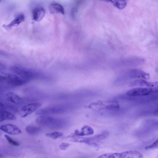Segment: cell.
<instances>
[{
	"mask_svg": "<svg viewBox=\"0 0 158 158\" xmlns=\"http://www.w3.org/2000/svg\"><path fill=\"white\" fill-rule=\"evenodd\" d=\"M35 122L39 125L55 128L63 127L66 123L63 118L48 115L39 116L35 119Z\"/></svg>",
	"mask_w": 158,
	"mask_h": 158,
	"instance_id": "cell-1",
	"label": "cell"
},
{
	"mask_svg": "<svg viewBox=\"0 0 158 158\" xmlns=\"http://www.w3.org/2000/svg\"><path fill=\"white\" fill-rule=\"evenodd\" d=\"M13 74L29 82L37 78L39 74L35 70L19 65H14L10 68Z\"/></svg>",
	"mask_w": 158,
	"mask_h": 158,
	"instance_id": "cell-2",
	"label": "cell"
},
{
	"mask_svg": "<svg viewBox=\"0 0 158 158\" xmlns=\"http://www.w3.org/2000/svg\"><path fill=\"white\" fill-rule=\"evenodd\" d=\"M88 108L96 111H100L105 109H117L119 108V106L118 102L115 101H99L90 103Z\"/></svg>",
	"mask_w": 158,
	"mask_h": 158,
	"instance_id": "cell-3",
	"label": "cell"
},
{
	"mask_svg": "<svg viewBox=\"0 0 158 158\" xmlns=\"http://www.w3.org/2000/svg\"><path fill=\"white\" fill-rule=\"evenodd\" d=\"M143 155L139 151L131 150L121 153H108L100 155L98 158H143Z\"/></svg>",
	"mask_w": 158,
	"mask_h": 158,
	"instance_id": "cell-4",
	"label": "cell"
},
{
	"mask_svg": "<svg viewBox=\"0 0 158 158\" xmlns=\"http://www.w3.org/2000/svg\"><path fill=\"white\" fill-rule=\"evenodd\" d=\"M158 88L154 87L136 88L127 91L126 94L130 96H147L158 92Z\"/></svg>",
	"mask_w": 158,
	"mask_h": 158,
	"instance_id": "cell-5",
	"label": "cell"
},
{
	"mask_svg": "<svg viewBox=\"0 0 158 158\" xmlns=\"http://www.w3.org/2000/svg\"><path fill=\"white\" fill-rule=\"evenodd\" d=\"M67 107L64 105H58L45 108L37 110L35 114L37 115H48L50 114L63 113L66 111Z\"/></svg>",
	"mask_w": 158,
	"mask_h": 158,
	"instance_id": "cell-6",
	"label": "cell"
},
{
	"mask_svg": "<svg viewBox=\"0 0 158 158\" xmlns=\"http://www.w3.org/2000/svg\"><path fill=\"white\" fill-rule=\"evenodd\" d=\"M41 106V104L39 103L27 104L23 106L19 110L18 114L21 117H25L36 111Z\"/></svg>",
	"mask_w": 158,
	"mask_h": 158,
	"instance_id": "cell-7",
	"label": "cell"
},
{
	"mask_svg": "<svg viewBox=\"0 0 158 158\" xmlns=\"http://www.w3.org/2000/svg\"><path fill=\"white\" fill-rule=\"evenodd\" d=\"M6 77H7L8 84L12 85L19 86L29 82L14 74L7 73Z\"/></svg>",
	"mask_w": 158,
	"mask_h": 158,
	"instance_id": "cell-8",
	"label": "cell"
},
{
	"mask_svg": "<svg viewBox=\"0 0 158 158\" xmlns=\"http://www.w3.org/2000/svg\"><path fill=\"white\" fill-rule=\"evenodd\" d=\"M0 129L11 135H16L21 133L20 129L12 124H8L0 126Z\"/></svg>",
	"mask_w": 158,
	"mask_h": 158,
	"instance_id": "cell-9",
	"label": "cell"
},
{
	"mask_svg": "<svg viewBox=\"0 0 158 158\" xmlns=\"http://www.w3.org/2000/svg\"><path fill=\"white\" fill-rule=\"evenodd\" d=\"M46 11L44 8L41 6H37L32 11L33 19L37 22L41 21L44 16Z\"/></svg>",
	"mask_w": 158,
	"mask_h": 158,
	"instance_id": "cell-10",
	"label": "cell"
},
{
	"mask_svg": "<svg viewBox=\"0 0 158 158\" xmlns=\"http://www.w3.org/2000/svg\"><path fill=\"white\" fill-rule=\"evenodd\" d=\"M25 16L23 13L18 14L15 18L9 23L4 25L3 27L6 29H9L13 27L17 26L24 21L25 19Z\"/></svg>",
	"mask_w": 158,
	"mask_h": 158,
	"instance_id": "cell-11",
	"label": "cell"
},
{
	"mask_svg": "<svg viewBox=\"0 0 158 158\" xmlns=\"http://www.w3.org/2000/svg\"><path fill=\"white\" fill-rule=\"evenodd\" d=\"M158 82H150L142 79H139L135 80L131 82L130 85L131 86H146L149 87H154L157 85Z\"/></svg>",
	"mask_w": 158,
	"mask_h": 158,
	"instance_id": "cell-12",
	"label": "cell"
},
{
	"mask_svg": "<svg viewBox=\"0 0 158 158\" xmlns=\"http://www.w3.org/2000/svg\"><path fill=\"white\" fill-rule=\"evenodd\" d=\"M50 13L51 14H60L64 15L65 14L64 9L61 4L54 3L51 4L49 7Z\"/></svg>",
	"mask_w": 158,
	"mask_h": 158,
	"instance_id": "cell-13",
	"label": "cell"
},
{
	"mask_svg": "<svg viewBox=\"0 0 158 158\" xmlns=\"http://www.w3.org/2000/svg\"><path fill=\"white\" fill-rule=\"evenodd\" d=\"M128 74L130 77H133L143 78L145 79L149 78L148 74L139 69H133L128 72Z\"/></svg>",
	"mask_w": 158,
	"mask_h": 158,
	"instance_id": "cell-14",
	"label": "cell"
},
{
	"mask_svg": "<svg viewBox=\"0 0 158 158\" xmlns=\"http://www.w3.org/2000/svg\"><path fill=\"white\" fill-rule=\"evenodd\" d=\"M94 133V131L93 129L88 126H85L81 128L80 131L76 130L74 132V134L76 135L81 137L91 135Z\"/></svg>",
	"mask_w": 158,
	"mask_h": 158,
	"instance_id": "cell-15",
	"label": "cell"
},
{
	"mask_svg": "<svg viewBox=\"0 0 158 158\" xmlns=\"http://www.w3.org/2000/svg\"><path fill=\"white\" fill-rule=\"evenodd\" d=\"M5 97L8 101L14 104L21 103L23 101V98L13 92H8L6 93Z\"/></svg>",
	"mask_w": 158,
	"mask_h": 158,
	"instance_id": "cell-16",
	"label": "cell"
},
{
	"mask_svg": "<svg viewBox=\"0 0 158 158\" xmlns=\"http://www.w3.org/2000/svg\"><path fill=\"white\" fill-rule=\"evenodd\" d=\"M67 138L70 140L74 142L84 143L86 144L89 142V138L82 137L76 135L74 133H72L67 137Z\"/></svg>",
	"mask_w": 158,
	"mask_h": 158,
	"instance_id": "cell-17",
	"label": "cell"
},
{
	"mask_svg": "<svg viewBox=\"0 0 158 158\" xmlns=\"http://www.w3.org/2000/svg\"><path fill=\"white\" fill-rule=\"evenodd\" d=\"M16 119L15 116L11 113L5 110L0 111V122L6 120H13Z\"/></svg>",
	"mask_w": 158,
	"mask_h": 158,
	"instance_id": "cell-18",
	"label": "cell"
},
{
	"mask_svg": "<svg viewBox=\"0 0 158 158\" xmlns=\"http://www.w3.org/2000/svg\"><path fill=\"white\" fill-rule=\"evenodd\" d=\"M25 131L29 135H34L38 134L40 132V128L35 126L29 125L26 127Z\"/></svg>",
	"mask_w": 158,
	"mask_h": 158,
	"instance_id": "cell-19",
	"label": "cell"
},
{
	"mask_svg": "<svg viewBox=\"0 0 158 158\" xmlns=\"http://www.w3.org/2000/svg\"><path fill=\"white\" fill-rule=\"evenodd\" d=\"M109 1L111 2L114 6L120 10L125 8L127 4V1H126L111 0Z\"/></svg>",
	"mask_w": 158,
	"mask_h": 158,
	"instance_id": "cell-20",
	"label": "cell"
},
{
	"mask_svg": "<svg viewBox=\"0 0 158 158\" xmlns=\"http://www.w3.org/2000/svg\"><path fill=\"white\" fill-rule=\"evenodd\" d=\"M46 135L53 139H56L62 137L63 135V134L60 132L55 131L47 133Z\"/></svg>",
	"mask_w": 158,
	"mask_h": 158,
	"instance_id": "cell-21",
	"label": "cell"
},
{
	"mask_svg": "<svg viewBox=\"0 0 158 158\" xmlns=\"http://www.w3.org/2000/svg\"><path fill=\"white\" fill-rule=\"evenodd\" d=\"M109 135V133L106 131H104L101 134L94 136L95 141L103 139L106 138Z\"/></svg>",
	"mask_w": 158,
	"mask_h": 158,
	"instance_id": "cell-22",
	"label": "cell"
},
{
	"mask_svg": "<svg viewBox=\"0 0 158 158\" xmlns=\"http://www.w3.org/2000/svg\"><path fill=\"white\" fill-rule=\"evenodd\" d=\"M158 147V139L157 138L152 144L146 146L145 149L146 150H149L157 148Z\"/></svg>",
	"mask_w": 158,
	"mask_h": 158,
	"instance_id": "cell-23",
	"label": "cell"
},
{
	"mask_svg": "<svg viewBox=\"0 0 158 158\" xmlns=\"http://www.w3.org/2000/svg\"><path fill=\"white\" fill-rule=\"evenodd\" d=\"M4 136L8 142L11 144L15 146H19L20 145L19 142L14 140L8 135H5Z\"/></svg>",
	"mask_w": 158,
	"mask_h": 158,
	"instance_id": "cell-24",
	"label": "cell"
},
{
	"mask_svg": "<svg viewBox=\"0 0 158 158\" xmlns=\"http://www.w3.org/2000/svg\"><path fill=\"white\" fill-rule=\"evenodd\" d=\"M70 145V144L67 143H63L59 146V148L62 150H65Z\"/></svg>",
	"mask_w": 158,
	"mask_h": 158,
	"instance_id": "cell-25",
	"label": "cell"
},
{
	"mask_svg": "<svg viewBox=\"0 0 158 158\" xmlns=\"http://www.w3.org/2000/svg\"><path fill=\"white\" fill-rule=\"evenodd\" d=\"M0 83L8 84L7 77L0 75Z\"/></svg>",
	"mask_w": 158,
	"mask_h": 158,
	"instance_id": "cell-26",
	"label": "cell"
},
{
	"mask_svg": "<svg viewBox=\"0 0 158 158\" xmlns=\"http://www.w3.org/2000/svg\"><path fill=\"white\" fill-rule=\"evenodd\" d=\"M88 145L90 146L97 149H98L99 148V145L95 143L94 142H91L88 143L87 144Z\"/></svg>",
	"mask_w": 158,
	"mask_h": 158,
	"instance_id": "cell-27",
	"label": "cell"
},
{
	"mask_svg": "<svg viewBox=\"0 0 158 158\" xmlns=\"http://www.w3.org/2000/svg\"><path fill=\"white\" fill-rule=\"evenodd\" d=\"M5 107L4 104L0 102V111L4 110Z\"/></svg>",
	"mask_w": 158,
	"mask_h": 158,
	"instance_id": "cell-28",
	"label": "cell"
},
{
	"mask_svg": "<svg viewBox=\"0 0 158 158\" xmlns=\"http://www.w3.org/2000/svg\"><path fill=\"white\" fill-rule=\"evenodd\" d=\"M5 68V65L0 61V70H2Z\"/></svg>",
	"mask_w": 158,
	"mask_h": 158,
	"instance_id": "cell-29",
	"label": "cell"
},
{
	"mask_svg": "<svg viewBox=\"0 0 158 158\" xmlns=\"http://www.w3.org/2000/svg\"><path fill=\"white\" fill-rule=\"evenodd\" d=\"M6 55V53L3 51L0 50V55L5 56Z\"/></svg>",
	"mask_w": 158,
	"mask_h": 158,
	"instance_id": "cell-30",
	"label": "cell"
},
{
	"mask_svg": "<svg viewBox=\"0 0 158 158\" xmlns=\"http://www.w3.org/2000/svg\"><path fill=\"white\" fill-rule=\"evenodd\" d=\"M2 88L1 86V85H0V91H1L2 90Z\"/></svg>",
	"mask_w": 158,
	"mask_h": 158,
	"instance_id": "cell-31",
	"label": "cell"
},
{
	"mask_svg": "<svg viewBox=\"0 0 158 158\" xmlns=\"http://www.w3.org/2000/svg\"><path fill=\"white\" fill-rule=\"evenodd\" d=\"M2 156V153H1V151L0 150V157H1Z\"/></svg>",
	"mask_w": 158,
	"mask_h": 158,
	"instance_id": "cell-32",
	"label": "cell"
},
{
	"mask_svg": "<svg viewBox=\"0 0 158 158\" xmlns=\"http://www.w3.org/2000/svg\"><path fill=\"white\" fill-rule=\"evenodd\" d=\"M2 1L0 0V2Z\"/></svg>",
	"mask_w": 158,
	"mask_h": 158,
	"instance_id": "cell-33",
	"label": "cell"
}]
</instances>
